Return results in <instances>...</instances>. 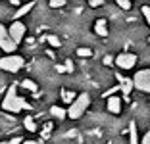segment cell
Returning a JSON list of instances; mask_svg holds the SVG:
<instances>
[{
	"label": "cell",
	"mask_w": 150,
	"mask_h": 144,
	"mask_svg": "<svg viewBox=\"0 0 150 144\" xmlns=\"http://www.w3.org/2000/svg\"><path fill=\"white\" fill-rule=\"evenodd\" d=\"M2 109L6 112H12V114H19L23 109H31V106L27 104L25 98L18 94V85H12L6 92V96L2 98Z\"/></svg>",
	"instance_id": "obj_1"
},
{
	"label": "cell",
	"mask_w": 150,
	"mask_h": 144,
	"mask_svg": "<svg viewBox=\"0 0 150 144\" xmlns=\"http://www.w3.org/2000/svg\"><path fill=\"white\" fill-rule=\"evenodd\" d=\"M88 106H91V96H88L87 92L77 94V98H75V100L69 104V108H67V117L69 119H79L88 109Z\"/></svg>",
	"instance_id": "obj_2"
},
{
	"label": "cell",
	"mask_w": 150,
	"mask_h": 144,
	"mask_svg": "<svg viewBox=\"0 0 150 144\" xmlns=\"http://www.w3.org/2000/svg\"><path fill=\"white\" fill-rule=\"evenodd\" d=\"M23 66H25V60L19 54H6L4 58H0V69L8 73H18Z\"/></svg>",
	"instance_id": "obj_3"
},
{
	"label": "cell",
	"mask_w": 150,
	"mask_h": 144,
	"mask_svg": "<svg viewBox=\"0 0 150 144\" xmlns=\"http://www.w3.org/2000/svg\"><path fill=\"white\" fill-rule=\"evenodd\" d=\"M0 48H2V52H8V54H13L18 50V42L12 39L8 27L4 25H0Z\"/></svg>",
	"instance_id": "obj_4"
},
{
	"label": "cell",
	"mask_w": 150,
	"mask_h": 144,
	"mask_svg": "<svg viewBox=\"0 0 150 144\" xmlns=\"http://www.w3.org/2000/svg\"><path fill=\"white\" fill-rule=\"evenodd\" d=\"M135 88L141 92H150V69H141L133 77Z\"/></svg>",
	"instance_id": "obj_5"
},
{
	"label": "cell",
	"mask_w": 150,
	"mask_h": 144,
	"mask_svg": "<svg viewBox=\"0 0 150 144\" xmlns=\"http://www.w3.org/2000/svg\"><path fill=\"white\" fill-rule=\"evenodd\" d=\"M115 66L119 69H133L137 66V56L133 52H121L115 56Z\"/></svg>",
	"instance_id": "obj_6"
},
{
	"label": "cell",
	"mask_w": 150,
	"mask_h": 144,
	"mask_svg": "<svg viewBox=\"0 0 150 144\" xmlns=\"http://www.w3.org/2000/svg\"><path fill=\"white\" fill-rule=\"evenodd\" d=\"M8 31H10V35H12V39L19 44L23 40V37H25V33H27V27H25V23L18 21V19H13V23L8 27Z\"/></svg>",
	"instance_id": "obj_7"
},
{
	"label": "cell",
	"mask_w": 150,
	"mask_h": 144,
	"mask_svg": "<svg viewBox=\"0 0 150 144\" xmlns=\"http://www.w3.org/2000/svg\"><path fill=\"white\" fill-rule=\"evenodd\" d=\"M115 79L119 81V87H121V94H123V100H131L129 96H131V90L135 88V83H133V79L129 77H121V75H115Z\"/></svg>",
	"instance_id": "obj_8"
},
{
	"label": "cell",
	"mask_w": 150,
	"mask_h": 144,
	"mask_svg": "<svg viewBox=\"0 0 150 144\" xmlns=\"http://www.w3.org/2000/svg\"><path fill=\"white\" fill-rule=\"evenodd\" d=\"M121 100H123V98H119L117 94H110L108 96V102H106L108 112L114 114V115H119L121 114Z\"/></svg>",
	"instance_id": "obj_9"
},
{
	"label": "cell",
	"mask_w": 150,
	"mask_h": 144,
	"mask_svg": "<svg viewBox=\"0 0 150 144\" xmlns=\"http://www.w3.org/2000/svg\"><path fill=\"white\" fill-rule=\"evenodd\" d=\"M94 33L102 39H106L108 37V27H106V19H96L94 21Z\"/></svg>",
	"instance_id": "obj_10"
},
{
	"label": "cell",
	"mask_w": 150,
	"mask_h": 144,
	"mask_svg": "<svg viewBox=\"0 0 150 144\" xmlns=\"http://www.w3.org/2000/svg\"><path fill=\"white\" fill-rule=\"evenodd\" d=\"M33 6H37V2H27V4H23V6H19L18 8V12L13 13V19H21L25 13H29L33 10Z\"/></svg>",
	"instance_id": "obj_11"
},
{
	"label": "cell",
	"mask_w": 150,
	"mask_h": 144,
	"mask_svg": "<svg viewBox=\"0 0 150 144\" xmlns=\"http://www.w3.org/2000/svg\"><path fill=\"white\" fill-rule=\"evenodd\" d=\"M50 114H52V117H56V119H60V121H64V119L67 117V109L60 108V106H52V108H50Z\"/></svg>",
	"instance_id": "obj_12"
},
{
	"label": "cell",
	"mask_w": 150,
	"mask_h": 144,
	"mask_svg": "<svg viewBox=\"0 0 150 144\" xmlns=\"http://www.w3.org/2000/svg\"><path fill=\"white\" fill-rule=\"evenodd\" d=\"M23 127H25L27 131H31V133H35V131H39V127L35 125V119L31 117V115H27L25 119H23Z\"/></svg>",
	"instance_id": "obj_13"
},
{
	"label": "cell",
	"mask_w": 150,
	"mask_h": 144,
	"mask_svg": "<svg viewBox=\"0 0 150 144\" xmlns=\"http://www.w3.org/2000/svg\"><path fill=\"white\" fill-rule=\"evenodd\" d=\"M19 85H21V87L25 88V90H31V92H37V90H39V85L33 83L31 79H25V81H21Z\"/></svg>",
	"instance_id": "obj_14"
},
{
	"label": "cell",
	"mask_w": 150,
	"mask_h": 144,
	"mask_svg": "<svg viewBox=\"0 0 150 144\" xmlns=\"http://www.w3.org/2000/svg\"><path fill=\"white\" fill-rule=\"evenodd\" d=\"M62 96H64V102H66V104H71V102L77 98V94H75V92H67V90H64Z\"/></svg>",
	"instance_id": "obj_15"
},
{
	"label": "cell",
	"mask_w": 150,
	"mask_h": 144,
	"mask_svg": "<svg viewBox=\"0 0 150 144\" xmlns=\"http://www.w3.org/2000/svg\"><path fill=\"white\" fill-rule=\"evenodd\" d=\"M77 56H81V58H91V56H93V52H91V48L81 46V48H77Z\"/></svg>",
	"instance_id": "obj_16"
},
{
	"label": "cell",
	"mask_w": 150,
	"mask_h": 144,
	"mask_svg": "<svg viewBox=\"0 0 150 144\" xmlns=\"http://www.w3.org/2000/svg\"><path fill=\"white\" fill-rule=\"evenodd\" d=\"M46 40H48V44H50V46H54V48L60 46V39L54 37V35H48V37H46Z\"/></svg>",
	"instance_id": "obj_17"
},
{
	"label": "cell",
	"mask_w": 150,
	"mask_h": 144,
	"mask_svg": "<svg viewBox=\"0 0 150 144\" xmlns=\"http://www.w3.org/2000/svg\"><path fill=\"white\" fill-rule=\"evenodd\" d=\"M121 10H131V0H115Z\"/></svg>",
	"instance_id": "obj_18"
},
{
	"label": "cell",
	"mask_w": 150,
	"mask_h": 144,
	"mask_svg": "<svg viewBox=\"0 0 150 144\" xmlns=\"http://www.w3.org/2000/svg\"><path fill=\"white\" fill-rule=\"evenodd\" d=\"M141 12H142V16H144V19H146V23H148V25H150V6H142V8H141Z\"/></svg>",
	"instance_id": "obj_19"
},
{
	"label": "cell",
	"mask_w": 150,
	"mask_h": 144,
	"mask_svg": "<svg viewBox=\"0 0 150 144\" xmlns=\"http://www.w3.org/2000/svg\"><path fill=\"white\" fill-rule=\"evenodd\" d=\"M67 0H50V8H62V6H66Z\"/></svg>",
	"instance_id": "obj_20"
},
{
	"label": "cell",
	"mask_w": 150,
	"mask_h": 144,
	"mask_svg": "<svg viewBox=\"0 0 150 144\" xmlns=\"http://www.w3.org/2000/svg\"><path fill=\"white\" fill-rule=\"evenodd\" d=\"M141 144H150V129L144 133V136L141 138Z\"/></svg>",
	"instance_id": "obj_21"
},
{
	"label": "cell",
	"mask_w": 150,
	"mask_h": 144,
	"mask_svg": "<svg viewBox=\"0 0 150 144\" xmlns=\"http://www.w3.org/2000/svg\"><path fill=\"white\" fill-rule=\"evenodd\" d=\"M87 2H88L91 8H98V6H102V0H87Z\"/></svg>",
	"instance_id": "obj_22"
},
{
	"label": "cell",
	"mask_w": 150,
	"mask_h": 144,
	"mask_svg": "<svg viewBox=\"0 0 150 144\" xmlns=\"http://www.w3.org/2000/svg\"><path fill=\"white\" fill-rule=\"evenodd\" d=\"M21 142H23V138H19V136H16V138L8 140V144H21Z\"/></svg>",
	"instance_id": "obj_23"
},
{
	"label": "cell",
	"mask_w": 150,
	"mask_h": 144,
	"mask_svg": "<svg viewBox=\"0 0 150 144\" xmlns=\"http://www.w3.org/2000/svg\"><path fill=\"white\" fill-rule=\"evenodd\" d=\"M104 64H106V66H112V64H114V58H112V56H106V58H104Z\"/></svg>",
	"instance_id": "obj_24"
},
{
	"label": "cell",
	"mask_w": 150,
	"mask_h": 144,
	"mask_svg": "<svg viewBox=\"0 0 150 144\" xmlns=\"http://www.w3.org/2000/svg\"><path fill=\"white\" fill-rule=\"evenodd\" d=\"M66 69H67V71L73 69V64H71V60H66Z\"/></svg>",
	"instance_id": "obj_25"
},
{
	"label": "cell",
	"mask_w": 150,
	"mask_h": 144,
	"mask_svg": "<svg viewBox=\"0 0 150 144\" xmlns=\"http://www.w3.org/2000/svg\"><path fill=\"white\" fill-rule=\"evenodd\" d=\"M21 144H40V142H37V140H23Z\"/></svg>",
	"instance_id": "obj_26"
},
{
	"label": "cell",
	"mask_w": 150,
	"mask_h": 144,
	"mask_svg": "<svg viewBox=\"0 0 150 144\" xmlns=\"http://www.w3.org/2000/svg\"><path fill=\"white\" fill-rule=\"evenodd\" d=\"M10 2H12L13 6H19V0H10Z\"/></svg>",
	"instance_id": "obj_27"
},
{
	"label": "cell",
	"mask_w": 150,
	"mask_h": 144,
	"mask_svg": "<svg viewBox=\"0 0 150 144\" xmlns=\"http://www.w3.org/2000/svg\"><path fill=\"white\" fill-rule=\"evenodd\" d=\"M0 144H8V142H0Z\"/></svg>",
	"instance_id": "obj_28"
},
{
	"label": "cell",
	"mask_w": 150,
	"mask_h": 144,
	"mask_svg": "<svg viewBox=\"0 0 150 144\" xmlns=\"http://www.w3.org/2000/svg\"><path fill=\"white\" fill-rule=\"evenodd\" d=\"M148 42H150V37H148Z\"/></svg>",
	"instance_id": "obj_29"
}]
</instances>
